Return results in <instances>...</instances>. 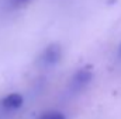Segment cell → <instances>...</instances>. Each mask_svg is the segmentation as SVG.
<instances>
[{
    "mask_svg": "<svg viewBox=\"0 0 121 119\" xmlns=\"http://www.w3.org/2000/svg\"><path fill=\"white\" fill-rule=\"evenodd\" d=\"M91 79H93L91 66H85L73 74L72 81H70V87L73 91H82L91 81Z\"/></svg>",
    "mask_w": 121,
    "mask_h": 119,
    "instance_id": "obj_1",
    "label": "cell"
},
{
    "mask_svg": "<svg viewBox=\"0 0 121 119\" xmlns=\"http://www.w3.org/2000/svg\"><path fill=\"white\" fill-rule=\"evenodd\" d=\"M60 59H62V46L59 44L48 45L41 55V62L44 66H55Z\"/></svg>",
    "mask_w": 121,
    "mask_h": 119,
    "instance_id": "obj_2",
    "label": "cell"
},
{
    "mask_svg": "<svg viewBox=\"0 0 121 119\" xmlns=\"http://www.w3.org/2000/svg\"><path fill=\"white\" fill-rule=\"evenodd\" d=\"M1 107L7 111H16L18 108L23 107L24 104V97L20 94V92H10L7 94L1 101H0Z\"/></svg>",
    "mask_w": 121,
    "mask_h": 119,
    "instance_id": "obj_3",
    "label": "cell"
},
{
    "mask_svg": "<svg viewBox=\"0 0 121 119\" xmlns=\"http://www.w3.org/2000/svg\"><path fill=\"white\" fill-rule=\"evenodd\" d=\"M37 119H66V116L60 111H45Z\"/></svg>",
    "mask_w": 121,
    "mask_h": 119,
    "instance_id": "obj_4",
    "label": "cell"
},
{
    "mask_svg": "<svg viewBox=\"0 0 121 119\" xmlns=\"http://www.w3.org/2000/svg\"><path fill=\"white\" fill-rule=\"evenodd\" d=\"M18 1H28V0H18Z\"/></svg>",
    "mask_w": 121,
    "mask_h": 119,
    "instance_id": "obj_5",
    "label": "cell"
},
{
    "mask_svg": "<svg viewBox=\"0 0 121 119\" xmlns=\"http://www.w3.org/2000/svg\"><path fill=\"white\" fill-rule=\"evenodd\" d=\"M120 55H121V45H120Z\"/></svg>",
    "mask_w": 121,
    "mask_h": 119,
    "instance_id": "obj_6",
    "label": "cell"
}]
</instances>
